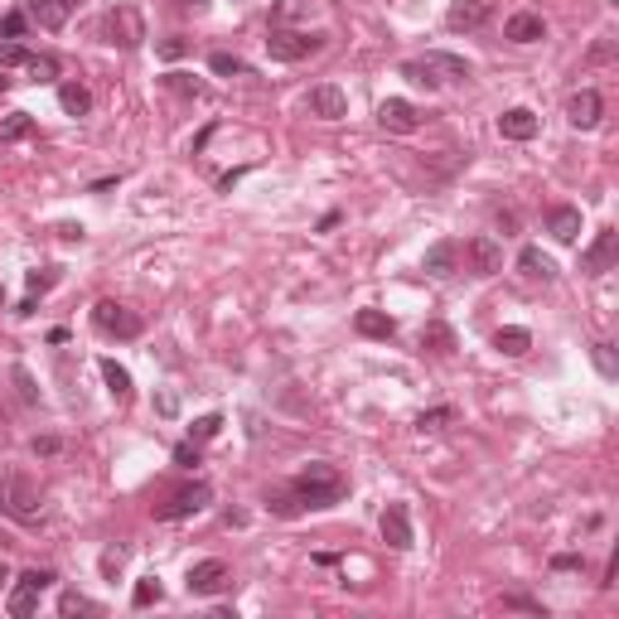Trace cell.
Returning <instances> with one entry per match:
<instances>
[{
    "mask_svg": "<svg viewBox=\"0 0 619 619\" xmlns=\"http://www.w3.org/2000/svg\"><path fill=\"white\" fill-rule=\"evenodd\" d=\"M290 494L305 503V513H310V509H334V503H339V499L348 494V480H344L339 470H334V464L310 460L305 470L290 480Z\"/></svg>",
    "mask_w": 619,
    "mask_h": 619,
    "instance_id": "cell-1",
    "label": "cell"
},
{
    "mask_svg": "<svg viewBox=\"0 0 619 619\" xmlns=\"http://www.w3.org/2000/svg\"><path fill=\"white\" fill-rule=\"evenodd\" d=\"M319 49H325V34H305V30H290V24H271L266 30V53L276 63H300Z\"/></svg>",
    "mask_w": 619,
    "mask_h": 619,
    "instance_id": "cell-2",
    "label": "cell"
},
{
    "mask_svg": "<svg viewBox=\"0 0 619 619\" xmlns=\"http://www.w3.org/2000/svg\"><path fill=\"white\" fill-rule=\"evenodd\" d=\"M97 34H102L107 44H117V49H140L146 44V20H140L136 5H117V10H107V15L97 20Z\"/></svg>",
    "mask_w": 619,
    "mask_h": 619,
    "instance_id": "cell-3",
    "label": "cell"
},
{
    "mask_svg": "<svg viewBox=\"0 0 619 619\" xmlns=\"http://www.w3.org/2000/svg\"><path fill=\"white\" fill-rule=\"evenodd\" d=\"M49 586H53V571H49V567H34V571L15 576V586H10V595H5L10 619H30V614L39 610V595H44Z\"/></svg>",
    "mask_w": 619,
    "mask_h": 619,
    "instance_id": "cell-4",
    "label": "cell"
},
{
    "mask_svg": "<svg viewBox=\"0 0 619 619\" xmlns=\"http://www.w3.org/2000/svg\"><path fill=\"white\" fill-rule=\"evenodd\" d=\"M92 325L107 334V339H140V329H146V319L136 315V310H126L117 300H97L92 305Z\"/></svg>",
    "mask_w": 619,
    "mask_h": 619,
    "instance_id": "cell-5",
    "label": "cell"
},
{
    "mask_svg": "<svg viewBox=\"0 0 619 619\" xmlns=\"http://www.w3.org/2000/svg\"><path fill=\"white\" fill-rule=\"evenodd\" d=\"M464 271L480 276V281L499 276L503 271V243H499V237H489V233L470 237V243H464Z\"/></svg>",
    "mask_w": 619,
    "mask_h": 619,
    "instance_id": "cell-6",
    "label": "cell"
},
{
    "mask_svg": "<svg viewBox=\"0 0 619 619\" xmlns=\"http://www.w3.org/2000/svg\"><path fill=\"white\" fill-rule=\"evenodd\" d=\"M208 499H214V489H208L204 480H194V484H185V489H175L170 503H165V509H155V518H160V523H179V518L204 513Z\"/></svg>",
    "mask_w": 619,
    "mask_h": 619,
    "instance_id": "cell-7",
    "label": "cell"
},
{
    "mask_svg": "<svg viewBox=\"0 0 619 619\" xmlns=\"http://www.w3.org/2000/svg\"><path fill=\"white\" fill-rule=\"evenodd\" d=\"M233 586V571H228V561H218V557H208V561H194L189 576H185V590L189 595H218V590H228Z\"/></svg>",
    "mask_w": 619,
    "mask_h": 619,
    "instance_id": "cell-8",
    "label": "cell"
},
{
    "mask_svg": "<svg viewBox=\"0 0 619 619\" xmlns=\"http://www.w3.org/2000/svg\"><path fill=\"white\" fill-rule=\"evenodd\" d=\"M5 513L15 523H39V489L30 474H10V489H5Z\"/></svg>",
    "mask_w": 619,
    "mask_h": 619,
    "instance_id": "cell-9",
    "label": "cell"
},
{
    "mask_svg": "<svg viewBox=\"0 0 619 619\" xmlns=\"http://www.w3.org/2000/svg\"><path fill=\"white\" fill-rule=\"evenodd\" d=\"M421 111L406 102V97H387L383 107H377V126H383L387 136H412V131H421Z\"/></svg>",
    "mask_w": 619,
    "mask_h": 619,
    "instance_id": "cell-10",
    "label": "cell"
},
{
    "mask_svg": "<svg viewBox=\"0 0 619 619\" xmlns=\"http://www.w3.org/2000/svg\"><path fill=\"white\" fill-rule=\"evenodd\" d=\"M383 542L392 547V552H412L416 547V532H412V513H406V503H387L383 509Z\"/></svg>",
    "mask_w": 619,
    "mask_h": 619,
    "instance_id": "cell-11",
    "label": "cell"
},
{
    "mask_svg": "<svg viewBox=\"0 0 619 619\" xmlns=\"http://www.w3.org/2000/svg\"><path fill=\"white\" fill-rule=\"evenodd\" d=\"M305 107H310V117H319V121H344L348 117V97L344 88H334V82H315L305 97Z\"/></svg>",
    "mask_w": 619,
    "mask_h": 619,
    "instance_id": "cell-12",
    "label": "cell"
},
{
    "mask_svg": "<svg viewBox=\"0 0 619 619\" xmlns=\"http://www.w3.org/2000/svg\"><path fill=\"white\" fill-rule=\"evenodd\" d=\"M614 257H619V233H614V228H600L595 243L581 252V271H586V276H605V271L614 266Z\"/></svg>",
    "mask_w": 619,
    "mask_h": 619,
    "instance_id": "cell-13",
    "label": "cell"
},
{
    "mask_svg": "<svg viewBox=\"0 0 619 619\" xmlns=\"http://www.w3.org/2000/svg\"><path fill=\"white\" fill-rule=\"evenodd\" d=\"M600 111H605L600 92H595V88H581V92L567 102V121L576 126V131H595V126H600Z\"/></svg>",
    "mask_w": 619,
    "mask_h": 619,
    "instance_id": "cell-14",
    "label": "cell"
},
{
    "mask_svg": "<svg viewBox=\"0 0 619 619\" xmlns=\"http://www.w3.org/2000/svg\"><path fill=\"white\" fill-rule=\"evenodd\" d=\"M503 39L509 44H538V39H547V20L538 10H518V15L503 20Z\"/></svg>",
    "mask_w": 619,
    "mask_h": 619,
    "instance_id": "cell-15",
    "label": "cell"
},
{
    "mask_svg": "<svg viewBox=\"0 0 619 619\" xmlns=\"http://www.w3.org/2000/svg\"><path fill=\"white\" fill-rule=\"evenodd\" d=\"M421 63H426L441 82H464V78H470V59H460V53H445V49H431Z\"/></svg>",
    "mask_w": 619,
    "mask_h": 619,
    "instance_id": "cell-16",
    "label": "cell"
},
{
    "mask_svg": "<svg viewBox=\"0 0 619 619\" xmlns=\"http://www.w3.org/2000/svg\"><path fill=\"white\" fill-rule=\"evenodd\" d=\"M484 20H489V0H455V5L445 10L450 30H480Z\"/></svg>",
    "mask_w": 619,
    "mask_h": 619,
    "instance_id": "cell-17",
    "label": "cell"
},
{
    "mask_svg": "<svg viewBox=\"0 0 619 619\" xmlns=\"http://www.w3.org/2000/svg\"><path fill=\"white\" fill-rule=\"evenodd\" d=\"M499 136L503 140H532V136H538V117H532L528 107H509L499 117Z\"/></svg>",
    "mask_w": 619,
    "mask_h": 619,
    "instance_id": "cell-18",
    "label": "cell"
},
{
    "mask_svg": "<svg viewBox=\"0 0 619 619\" xmlns=\"http://www.w3.org/2000/svg\"><path fill=\"white\" fill-rule=\"evenodd\" d=\"M547 233H552L557 243H576V237H581V208L557 204L552 214H547Z\"/></svg>",
    "mask_w": 619,
    "mask_h": 619,
    "instance_id": "cell-19",
    "label": "cell"
},
{
    "mask_svg": "<svg viewBox=\"0 0 619 619\" xmlns=\"http://www.w3.org/2000/svg\"><path fill=\"white\" fill-rule=\"evenodd\" d=\"M518 271H523V281H557V262L547 257L542 247H523V257H518Z\"/></svg>",
    "mask_w": 619,
    "mask_h": 619,
    "instance_id": "cell-20",
    "label": "cell"
},
{
    "mask_svg": "<svg viewBox=\"0 0 619 619\" xmlns=\"http://www.w3.org/2000/svg\"><path fill=\"white\" fill-rule=\"evenodd\" d=\"M421 348H426V354H435V358H450L455 354V329L450 325H441V319H431V325H421Z\"/></svg>",
    "mask_w": 619,
    "mask_h": 619,
    "instance_id": "cell-21",
    "label": "cell"
},
{
    "mask_svg": "<svg viewBox=\"0 0 619 619\" xmlns=\"http://www.w3.org/2000/svg\"><path fill=\"white\" fill-rule=\"evenodd\" d=\"M354 329L363 334V339H392V334H397V319L383 315V310H358Z\"/></svg>",
    "mask_w": 619,
    "mask_h": 619,
    "instance_id": "cell-22",
    "label": "cell"
},
{
    "mask_svg": "<svg viewBox=\"0 0 619 619\" xmlns=\"http://www.w3.org/2000/svg\"><path fill=\"white\" fill-rule=\"evenodd\" d=\"M455 262H460V243H435V247H426V257H421V266H426L431 276H455Z\"/></svg>",
    "mask_w": 619,
    "mask_h": 619,
    "instance_id": "cell-23",
    "label": "cell"
},
{
    "mask_svg": "<svg viewBox=\"0 0 619 619\" xmlns=\"http://www.w3.org/2000/svg\"><path fill=\"white\" fill-rule=\"evenodd\" d=\"M24 15L39 20L44 30H63V24H68V5H63V0H24Z\"/></svg>",
    "mask_w": 619,
    "mask_h": 619,
    "instance_id": "cell-24",
    "label": "cell"
},
{
    "mask_svg": "<svg viewBox=\"0 0 619 619\" xmlns=\"http://www.w3.org/2000/svg\"><path fill=\"white\" fill-rule=\"evenodd\" d=\"M494 348H499V354H509V358H523L528 348H532V334H528L523 325H503V329L494 334Z\"/></svg>",
    "mask_w": 619,
    "mask_h": 619,
    "instance_id": "cell-25",
    "label": "cell"
},
{
    "mask_svg": "<svg viewBox=\"0 0 619 619\" xmlns=\"http://www.w3.org/2000/svg\"><path fill=\"white\" fill-rule=\"evenodd\" d=\"M59 107L68 111V117H88V111H92V92L82 88V82H63V88H59Z\"/></svg>",
    "mask_w": 619,
    "mask_h": 619,
    "instance_id": "cell-26",
    "label": "cell"
},
{
    "mask_svg": "<svg viewBox=\"0 0 619 619\" xmlns=\"http://www.w3.org/2000/svg\"><path fill=\"white\" fill-rule=\"evenodd\" d=\"M102 377H107V392L117 402H131V373L121 368L117 358H102Z\"/></svg>",
    "mask_w": 619,
    "mask_h": 619,
    "instance_id": "cell-27",
    "label": "cell"
},
{
    "mask_svg": "<svg viewBox=\"0 0 619 619\" xmlns=\"http://www.w3.org/2000/svg\"><path fill=\"white\" fill-rule=\"evenodd\" d=\"M24 136H34V117L30 111H10V117L0 121V146H15Z\"/></svg>",
    "mask_w": 619,
    "mask_h": 619,
    "instance_id": "cell-28",
    "label": "cell"
},
{
    "mask_svg": "<svg viewBox=\"0 0 619 619\" xmlns=\"http://www.w3.org/2000/svg\"><path fill=\"white\" fill-rule=\"evenodd\" d=\"M59 614L63 619H73V614H102V605L88 600L82 590H63V595H59Z\"/></svg>",
    "mask_w": 619,
    "mask_h": 619,
    "instance_id": "cell-29",
    "label": "cell"
},
{
    "mask_svg": "<svg viewBox=\"0 0 619 619\" xmlns=\"http://www.w3.org/2000/svg\"><path fill=\"white\" fill-rule=\"evenodd\" d=\"M310 15V0H271V24H295Z\"/></svg>",
    "mask_w": 619,
    "mask_h": 619,
    "instance_id": "cell-30",
    "label": "cell"
},
{
    "mask_svg": "<svg viewBox=\"0 0 619 619\" xmlns=\"http://www.w3.org/2000/svg\"><path fill=\"white\" fill-rule=\"evenodd\" d=\"M266 509H271L276 518H300L305 513V503L290 494V489H276V494H266Z\"/></svg>",
    "mask_w": 619,
    "mask_h": 619,
    "instance_id": "cell-31",
    "label": "cell"
},
{
    "mask_svg": "<svg viewBox=\"0 0 619 619\" xmlns=\"http://www.w3.org/2000/svg\"><path fill=\"white\" fill-rule=\"evenodd\" d=\"M208 68H214L218 78H252V68L237 59V53H214V59H208Z\"/></svg>",
    "mask_w": 619,
    "mask_h": 619,
    "instance_id": "cell-32",
    "label": "cell"
},
{
    "mask_svg": "<svg viewBox=\"0 0 619 619\" xmlns=\"http://www.w3.org/2000/svg\"><path fill=\"white\" fill-rule=\"evenodd\" d=\"M402 78H406V82H416V88H426V92L441 88V78H435L421 59H406V63H402Z\"/></svg>",
    "mask_w": 619,
    "mask_h": 619,
    "instance_id": "cell-33",
    "label": "cell"
},
{
    "mask_svg": "<svg viewBox=\"0 0 619 619\" xmlns=\"http://www.w3.org/2000/svg\"><path fill=\"white\" fill-rule=\"evenodd\" d=\"M24 73H30L34 82H53L59 78V59H53V53H34V59L24 63Z\"/></svg>",
    "mask_w": 619,
    "mask_h": 619,
    "instance_id": "cell-34",
    "label": "cell"
},
{
    "mask_svg": "<svg viewBox=\"0 0 619 619\" xmlns=\"http://www.w3.org/2000/svg\"><path fill=\"white\" fill-rule=\"evenodd\" d=\"M34 53L20 44V39H0V68H24Z\"/></svg>",
    "mask_w": 619,
    "mask_h": 619,
    "instance_id": "cell-35",
    "label": "cell"
},
{
    "mask_svg": "<svg viewBox=\"0 0 619 619\" xmlns=\"http://www.w3.org/2000/svg\"><path fill=\"white\" fill-rule=\"evenodd\" d=\"M218 431H223V416H218V412H208V416H199V421L189 426V441H194V445H204V441H214Z\"/></svg>",
    "mask_w": 619,
    "mask_h": 619,
    "instance_id": "cell-36",
    "label": "cell"
},
{
    "mask_svg": "<svg viewBox=\"0 0 619 619\" xmlns=\"http://www.w3.org/2000/svg\"><path fill=\"white\" fill-rule=\"evenodd\" d=\"M450 421H455V406H431V412L416 416V431H441Z\"/></svg>",
    "mask_w": 619,
    "mask_h": 619,
    "instance_id": "cell-37",
    "label": "cell"
},
{
    "mask_svg": "<svg viewBox=\"0 0 619 619\" xmlns=\"http://www.w3.org/2000/svg\"><path fill=\"white\" fill-rule=\"evenodd\" d=\"M160 595H165V590H160V581L150 576V581H136V590H131V605H136V610H146V605H160Z\"/></svg>",
    "mask_w": 619,
    "mask_h": 619,
    "instance_id": "cell-38",
    "label": "cell"
},
{
    "mask_svg": "<svg viewBox=\"0 0 619 619\" xmlns=\"http://www.w3.org/2000/svg\"><path fill=\"white\" fill-rule=\"evenodd\" d=\"M165 88L179 92V97H204V82L194 73H170V78H165Z\"/></svg>",
    "mask_w": 619,
    "mask_h": 619,
    "instance_id": "cell-39",
    "label": "cell"
},
{
    "mask_svg": "<svg viewBox=\"0 0 619 619\" xmlns=\"http://www.w3.org/2000/svg\"><path fill=\"white\" fill-rule=\"evenodd\" d=\"M590 358H595V368L605 377H619V358H614V344H595L590 348Z\"/></svg>",
    "mask_w": 619,
    "mask_h": 619,
    "instance_id": "cell-40",
    "label": "cell"
},
{
    "mask_svg": "<svg viewBox=\"0 0 619 619\" xmlns=\"http://www.w3.org/2000/svg\"><path fill=\"white\" fill-rule=\"evenodd\" d=\"M24 30H30V15H24V10H10V15L0 20V39H24Z\"/></svg>",
    "mask_w": 619,
    "mask_h": 619,
    "instance_id": "cell-41",
    "label": "cell"
},
{
    "mask_svg": "<svg viewBox=\"0 0 619 619\" xmlns=\"http://www.w3.org/2000/svg\"><path fill=\"white\" fill-rule=\"evenodd\" d=\"M24 286H30V295H44L49 286H59V266H44V271H30V276H24Z\"/></svg>",
    "mask_w": 619,
    "mask_h": 619,
    "instance_id": "cell-42",
    "label": "cell"
},
{
    "mask_svg": "<svg viewBox=\"0 0 619 619\" xmlns=\"http://www.w3.org/2000/svg\"><path fill=\"white\" fill-rule=\"evenodd\" d=\"M155 53H160V59H185V53H189V39L185 34H170V39H160V44H155Z\"/></svg>",
    "mask_w": 619,
    "mask_h": 619,
    "instance_id": "cell-43",
    "label": "cell"
},
{
    "mask_svg": "<svg viewBox=\"0 0 619 619\" xmlns=\"http://www.w3.org/2000/svg\"><path fill=\"white\" fill-rule=\"evenodd\" d=\"M175 464H179V470H194V464H199V445H194V441H179V445H175Z\"/></svg>",
    "mask_w": 619,
    "mask_h": 619,
    "instance_id": "cell-44",
    "label": "cell"
},
{
    "mask_svg": "<svg viewBox=\"0 0 619 619\" xmlns=\"http://www.w3.org/2000/svg\"><path fill=\"white\" fill-rule=\"evenodd\" d=\"M503 605H509V610H528V614H547L538 600H528V595H503Z\"/></svg>",
    "mask_w": 619,
    "mask_h": 619,
    "instance_id": "cell-45",
    "label": "cell"
},
{
    "mask_svg": "<svg viewBox=\"0 0 619 619\" xmlns=\"http://www.w3.org/2000/svg\"><path fill=\"white\" fill-rule=\"evenodd\" d=\"M59 450H63L59 435H34V455H59Z\"/></svg>",
    "mask_w": 619,
    "mask_h": 619,
    "instance_id": "cell-46",
    "label": "cell"
},
{
    "mask_svg": "<svg viewBox=\"0 0 619 619\" xmlns=\"http://www.w3.org/2000/svg\"><path fill=\"white\" fill-rule=\"evenodd\" d=\"M121 561H126V552L117 547V552H107V557H102V571H107V576H117V571H121Z\"/></svg>",
    "mask_w": 619,
    "mask_h": 619,
    "instance_id": "cell-47",
    "label": "cell"
},
{
    "mask_svg": "<svg viewBox=\"0 0 619 619\" xmlns=\"http://www.w3.org/2000/svg\"><path fill=\"white\" fill-rule=\"evenodd\" d=\"M15 383H20V397H24V402H34V383H30V373L15 368Z\"/></svg>",
    "mask_w": 619,
    "mask_h": 619,
    "instance_id": "cell-48",
    "label": "cell"
},
{
    "mask_svg": "<svg viewBox=\"0 0 619 619\" xmlns=\"http://www.w3.org/2000/svg\"><path fill=\"white\" fill-rule=\"evenodd\" d=\"M552 567H557V571H576V567H581V557H576V552H561V557H552Z\"/></svg>",
    "mask_w": 619,
    "mask_h": 619,
    "instance_id": "cell-49",
    "label": "cell"
},
{
    "mask_svg": "<svg viewBox=\"0 0 619 619\" xmlns=\"http://www.w3.org/2000/svg\"><path fill=\"white\" fill-rule=\"evenodd\" d=\"M610 53H614V44H610V39H605V44H595V49H590V63H605V59H610Z\"/></svg>",
    "mask_w": 619,
    "mask_h": 619,
    "instance_id": "cell-50",
    "label": "cell"
},
{
    "mask_svg": "<svg viewBox=\"0 0 619 619\" xmlns=\"http://www.w3.org/2000/svg\"><path fill=\"white\" fill-rule=\"evenodd\" d=\"M63 237H68V243H82V228H78V223H63V228H59Z\"/></svg>",
    "mask_w": 619,
    "mask_h": 619,
    "instance_id": "cell-51",
    "label": "cell"
},
{
    "mask_svg": "<svg viewBox=\"0 0 619 619\" xmlns=\"http://www.w3.org/2000/svg\"><path fill=\"white\" fill-rule=\"evenodd\" d=\"M5 489H10V470H0V513H5Z\"/></svg>",
    "mask_w": 619,
    "mask_h": 619,
    "instance_id": "cell-52",
    "label": "cell"
},
{
    "mask_svg": "<svg viewBox=\"0 0 619 619\" xmlns=\"http://www.w3.org/2000/svg\"><path fill=\"white\" fill-rule=\"evenodd\" d=\"M5 581H10V567H5V561H0V590H5Z\"/></svg>",
    "mask_w": 619,
    "mask_h": 619,
    "instance_id": "cell-53",
    "label": "cell"
},
{
    "mask_svg": "<svg viewBox=\"0 0 619 619\" xmlns=\"http://www.w3.org/2000/svg\"><path fill=\"white\" fill-rule=\"evenodd\" d=\"M0 92H10V78L5 73H0Z\"/></svg>",
    "mask_w": 619,
    "mask_h": 619,
    "instance_id": "cell-54",
    "label": "cell"
},
{
    "mask_svg": "<svg viewBox=\"0 0 619 619\" xmlns=\"http://www.w3.org/2000/svg\"><path fill=\"white\" fill-rule=\"evenodd\" d=\"M63 5H68V10H73V5H78V0H63Z\"/></svg>",
    "mask_w": 619,
    "mask_h": 619,
    "instance_id": "cell-55",
    "label": "cell"
},
{
    "mask_svg": "<svg viewBox=\"0 0 619 619\" xmlns=\"http://www.w3.org/2000/svg\"><path fill=\"white\" fill-rule=\"evenodd\" d=\"M189 5H204V0H189Z\"/></svg>",
    "mask_w": 619,
    "mask_h": 619,
    "instance_id": "cell-56",
    "label": "cell"
}]
</instances>
